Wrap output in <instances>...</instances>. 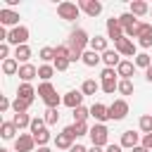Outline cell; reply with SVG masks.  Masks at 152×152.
<instances>
[{"mask_svg": "<svg viewBox=\"0 0 152 152\" xmlns=\"http://www.w3.org/2000/svg\"><path fill=\"white\" fill-rule=\"evenodd\" d=\"M38 95H40V100L45 102L48 109H57V107L62 104V97L57 95V90H55V86H52L50 81H45V83L38 86Z\"/></svg>", "mask_w": 152, "mask_h": 152, "instance_id": "1", "label": "cell"}, {"mask_svg": "<svg viewBox=\"0 0 152 152\" xmlns=\"http://www.w3.org/2000/svg\"><path fill=\"white\" fill-rule=\"evenodd\" d=\"M119 19V24H121V28H124V36L126 38H138V33H140V21L131 14V12H124V14H119L116 17Z\"/></svg>", "mask_w": 152, "mask_h": 152, "instance_id": "2", "label": "cell"}, {"mask_svg": "<svg viewBox=\"0 0 152 152\" xmlns=\"http://www.w3.org/2000/svg\"><path fill=\"white\" fill-rule=\"evenodd\" d=\"M57 14H59V19H64V21H76L78 14H81V7H78V2L64 0V2L57 5Z\"/></svg>", "mask_w": 152, "mask_h": 152, "instance_id": "3", "label": "cell"}, {"mask_svg": "<svg viewBox=\"0 0 152 152\" xmlns=\"http://www.w3.org/2000/svg\"><path fill=\"white\" fill-rule=\"evenodd\" d=\"M69 48L86 52V50L90 48V38H88V33H86L83 28H74V31L69 33Z\"/></svg>", "mask_w": 152, "mask_h": 152, "instance_id": "4", "label": "cell"}, {"mask_svg": "<svg viewBox=\"0 0 152 152\" xmlns=\"http://www.w3.org/2000/svg\"><path fill=\"white\" fill-rule=\"evenodd\" d=\"M88 135H90V142L97 145V147H107L109 145V128L104 124H95Z\"/></svg>", "mask_w": 152, "mask_h": 152, "instance_id": "5", "label": "cell"}, {"mask_svg": "<svg viewBox=\"0 0 152 152\" xmlns=\"http://www.w3.org/2000/svg\"><path fill=\"white\" fill-rule=\"evenodd\" d=\"M28 28L24 26V24H19V26H14V28H10V36H7V43L10 45H14V48H19V45H28Z\"/></svg>", "mask_w": 152, "mask_h": 152, "instance_id": "6", "label": "cell"}, {"mask_svg": "<svg viewBox=\"0 0 152 152\" xmlns=\"http://www.w3.org/2000/svg\"><path fill=\"white\" fill-rule=\"evenodd\" d=\"M126 114H128V102L124 97H119L109 104V119L112 121H121V119H126Z\"/></svg>", "mask_w": 152, "mask_h": 152, "instance_id": "7", "label": "cell"}, {"mask_svg": "<svg viewBox=\"0 0 152 152\" xmlns=\"http://www.w3.org/2000/svg\"><path fill=\"white\" fill-rule=\"evenodd\" d=\"M135 40H131V38H121V40H116L114 43V50L121 55V57H135L138 52H135Z\"/></svg>", "mask_w": 152, "mask_h": 152, "instance_id": "8", "label": "cell"}, {"mask_svg": "<svg viewBox=\"0 0 152 152\" xmlns=\"http://www.w3.org/2000/svg\"><path fill=\"white\" fill-rule=\"evenodd\" d=\"M36 147V140L31 133H19V138L14 140V152H31Z\"/></svg>", "mask_w": 152, "mask_h": 152, "instance_id": "9", "label": "cell"}, {"mask_svg": "<svg viewBox=\"0 0 152 152\" xmlns=\"http://www.w3.org/2000/svg\"><path fill=\"white\" fill-rule=\"evenodd\" d=\"M83 97H86V95H83L81 90H69V93L62 97V104H64V107H69V109L74 112L76 107H81V104H83Z\"/></svg>", "mask_w": 152, "mask_h": 152, "instance_id": "10", "label": "cell"}, {"mask_svg": "<svg viewBox=\"0 0 152 152\" xmlns=\"http://www.w3.org/2000/svg\"><path fill=\"white\" fill-rule=\"evenodd\" d=\"M90 116L95 119V124H104V121H109V107L102 104V102H93V107H90Z\"/></svg>", "mask_w": 152, "mask_h": 152, "instance_id": "11", "label": "cell"}, {"mask_svg": "<svg viewBox=\"0 0 152 152\" xmlns=\"http://www.w3.org/2000/svg\"><path fill=\"white\" fill-rule=\"evenodd\" d=\"M140 133H135V131H124L121 133V140H119V145L124 147V150H133V147H138L140 145Z\"/></svg>", "mask_w": 152, "mask_h": 152, "instance_id": "12", "label": "cell"}, {"mask_svg": "<svg viewBox=\"0 0 152 152\" xmlns=\"http://www.w3.org/2000/svg\"><path fill=\"white\" fill-rule=\"evenodd\" d=\"M0 26H19V12L10 10V7H2L0 10Z\"/></svg>", "mask_w": 152, "mask_h": 152, "instance_id": "13", "label": "cell"}, {"mask_svg": "<svg viewBox=\"0 0 152 152\" xmlns=\"http://www.w3.org/2000/svg\"><path fill=\"white\" fill-rule=\"evenodd\" d=\"M107 38L114 40V43L121 40V38H126V36H124V28H121V24H119V19H114V17L107 19Z\"/></svg>", "mask_w": 152, "mask_h": 152, "instance_id": "14", "label": "cell"}, {"mask_svg": "<svg viewBox=\"0 0 152 152\" xmlns=\"http://www.w3.org/2000/svg\"><path fill=\"white\" fill-rule=\"evenodd\" d=\"M78 7L81 12H86L88 17H97L102 12V2L100 0H78Z\"/></svg>", "mask_w": 152, "mask_h": 152, "instance_id": "15", "label": "cell"}, {"mask_svg": "<svg viewBox=\"0 0 152 152\" xmlns=\"http://www.w3.org/2000/svg\"><path fill=\"white\" fill-rule=\"evenodd\" d=\"M62 133H66L69 138H74V140H76V138L88 135V133H90V126H88V124H71V126H66Z\"/></svg>", "mask_w": 152, "mask_h": 152, "instance_id": "16", "label": "cell"}, {"mask_svg": "<svg viewBox=\"0 0 152 152\" xmlns=\"http://www.w3.org/2000/svg\"><path fill=\"white\" fill-rule=\"evenodd\" d=\"M19 78H21V83H31L36 76H38V66H33L31 62L28 64H21L19 66V74H17Z\"/></svg>", "mask_w": 152, "mask_h": 152, "instance_id": "17", "label": "cell"}, {"mask_svg": "<svg viewBox=\"0 0 152 152\" xmlns=\"http://www.w3.org/2000/svg\"><path fill=\"white\" fill-rule=\"evenodd\" d=\"M150 10H152V7H150V2H145V0H133V2H131V10H128V12H131V14H133V17L138 19V17H145V14L150 12Z\"/></svg>", "mask_w": 152, "mask_h": 152, "instance_id": "18", "label": "cell"}, {"mask_svg": "<svg viewBox=\"0 0 152 152\" xmlns=\"http://www.w3.org/2000/svg\"><path fill=\"white\" fill-rule=\"evenodd\" d=\"M116 74H119V78H128L131 81V76L135 74V64L131 59H121V64L116 66Z\"/></svg>", "mask_w": 152, "mask_h": 152, "instance_id": "19", "label": "cell"}, {"mask_svg": "<svg viewBox=\"0 0 152 152\" xmlns=\"http://www.w3.org/2000/svg\"><path fill=\"white\" fill-rule=\"evenodd\" d=\"M36 95H38V90H36L31 83H21V86L17 88V97H21V100L33 102V100H36Z\"/></svg>", "mask_w": 152, "mask_h": 152, "instance_id": "20", "label": "cell"}, {"mask_svg": "<svg viewBox=\"0 0 152 152\" xmlns=\"http://www.w3.org/2000/svg\"><path fill=\"white\" fill-rule=\"evenodd\" d=\"M102 62H104V66L116 69V66L121 64V55H119L116 50H107V52H102Z\"/></svg>", "mask_w": 152, "mask_h": 152, "instance_id": "21", "label": "cell"}, {"mask_svg": "<svg viewBox=\"0 0 152 152\" xmlns=\"http://www.w3.org/2000/svg\"><path fill=\"white\" fill-rule=\"evenodd\" d=\"M17 131H19V128L14 126V121H2V124H0V135H2L5 140H12V138L17 140V138H19Z\"/></svg>", "mask_w": 152, "mask_h": 152, "instance_id": "22", "label": "cell"}, {"mask_svg": "<svg viewBox=\"0 0 152 152\" xmlns=\"http://www.w3.org/2000/svg\"><path fill=\"white\" fill-rule=\"evenodd\" d=\"M107 43H109V38L107 36H95V38H90V50H95V52H107L109 48H107Z\"/></svg>", "mask_w": 152, "mask_h": 152, "instance_id": "23", "label": "cell"}, {"mask_svg": "<svg viewBox=\"0 0 152 152\" xmlns=\"http://www.w3.org/2000/svg\"><path fill=\"white\" fill-rule=\"evenodd\" d=\"M31 48L28 45H19V48H14V59L19 62V64H28V59H31Z\"/></svg>", "mask_w": 152, "mask_h": 152, "instance_id": "24", "label": "cell"}, {"mask_svg": "<svg viewBox=\"0 0 152 152\" xmlns=\"http://www.w3.org/2000/svg\"><path fill=\"white\" fill-rule=\"evenodd\" d=\"M81 62H83V64H86V66H97V64H100V62H102V55H100V52H95V50H90V48H88V50H86V52H83V59H81Z\"/></svg>", "mask_w": 152, "mask_h": 152, "instance_id": "25", "label": "cell"}, {"mask_svg": "<svg viewBox=\"0 0 152 152\" xmlns=\"http://www.w3.org/2000/svg\"><path fill=\"white\" fill-rule=\"evenodd\" d=\"M19 66H21V64H19L14 57H10V59L2 62V74H5V76H14V74H19Z\"/></svg>", "mask_w": 152, "mask_h": 152, "instance_id": "26", "label": "cell"}, {"mask_svg": "<svg viewBox=\"0 0 152 152\" xmlns=\"http://www.w3.org/2000/svg\"><path fill=\"white\" fill-rule=\"evenodd\" d=\"M55 145H57V150H71L74 147V138H69L66 133H57L55 135Z\"/></svg>", "mask_w": 152, "mask_h": 152, "instance_id": "27", "label": "cell"}, {"mask_svg": "<svg viewBox=\"0 0 152 152\" xmlns=\"http://www.w3.org/2000/svg\"><path fill=\"white\" fill-rule=\"evenodd\" d=\"M97 90H102V88H100V83H97L95 78H86L83 86H81V93H83V95H95Z\"/></svg>", "mask_w": 152, "mask_h": 152, "instance_id": "28", "label": "cell"}, {"mask_svg": "<svg viewBox=\"0 0 152 152\" xmlns=\"http://www.w3.org/2000/svg\"><path fill=\"white\" fill-rule=\"evenodd\" d=\"M88 116H90V109L88 107H76L74 109V124H88Z\"/></svg>", "mask_w": 152, "mask_h": 152, "instance_id": "29", "label": "cell"}, {"mask_svg": "<svg viewBox=\"0 0 152 152\" xmlns=\"http://www.w3.org/2000/svg\"><path fill=\"white\" fill-rule=\"evenodd\" d=\"M12 121H14V126H17L19 131H21V128H28V126H31L33 116H28L26 112H21V114H14V119H12Z\"/></svg>", "mask_w": 152, "mask_h": 152, "instance_id": "30", "label": "cell"}, {"mask_svg": "<svg viewBox=\"0 0 152 152\" xmlns=\"http://www.w3.org/2000/svg\"><path fill=\"white\" fill-rule=\"evenodd\" d=\"M52 76H55V66H52V64H40V66H38V78H40L43 83L50 81Z\"/></svg>", "mask_w": 152, "mask_h": 152, "instance_id": "31", "label": "cell"}, {"mask_svg": "<svg viewBox=\"0 0 152 152\" xmlns=\"http://www.w3.org/2000/svg\"><path fill=\"white\" fill-rule=\"evenodd\" d=\"M133 64H135V66H140V69H147V66H152V59H150V55H147V52H138V55H135V59H133Z\"/></svg>", "mask_w": 152, "mask_h": 152, "instance_id": "32", "label": "cell"}, {"mask_svg": "<svg viewBox=\"0 0 152 152\" xmlns=\"http://www.w3.org/2000/svg\"><path fill=\"white\" fill-rule=\"evenodd\" d=\"M33 102H28V100H21V97H14V102H12V109H14V114H21V112H28V107H31Z\"/></svg>", "mask_w": 152, "mask_h": 152, "instance_id": "33", "label": "cell"}, {"mask_svg": "<svg viewBox=\"0 0 152 152\" xmlns=\"http://www.w3.org/2000/svg\"><path fill=\"white\" fill-rule=\"evenodd\" d=\"M45 128H48L45 119H40V116H33V121H31V126H28L31 135H36V133H40V131H45Z\"/></svg>", "mask_w": 152, "mask_h": 152, "instance_id": "34", "label": "cell"}, {"mask_svg": "<svg viewBox=\"0 0 152 152\" xmlns=\"http://www.w3.org/2000/svg\"><path fill=\"white\" fill-rule=\"evenodd\" d=\"M138 128L142 131V135L145 133H152V114H142L140 121H138Z\"/></svg>", "mask_w": 152, "mask_h": 152, "instance_id": "35", "label": "cell"}, {"mask_svg": "<svg viewBox=\"0 0 152 152\" xmlns=\"http://www.w3.org/2000/svg\"><path fill=\"white\" fill-rule=\"evenodd\" d=\"M133 90H135L133 81H128V78H119V93H121V95H133Z\"/></svg>", "mask_w": 152, "mask_h": 152, "instance_id": "36", "label": "cell"}, {"mask_svg": "<svg viewBox=\"0 0 152 152\" xmlns=\"http://www.w3.org/2000/svg\"><path fill=\"white\" fill-rule=\"evenodd\" d=\"M33 140H36V145H38V147H45V145H48V142L52 140V135H50V131L45 128V131L36 133V135H33Z\"/></svg>", "mask_w": 152, "mask_h": 152, "instance_id": "37", "label": "cell"}, {"mask_svg": "<svg viewBox=\"0 0 152 152\" xmlns=\"http://www.w3.org/2000/svg\"><path fill=\"white\" fill-rule=\"evenodd\" d=\"M38 57H40L45 64H52V62H55V48H40Z\"/></svg>", "mask_w": 152, "mask_h": 152, "instance_id": "38", "label": "cell"}, {"mask_svg": "<svg viewBox=\"0 0 152 152\" xmlns=\"http://www.w3.org/2000/svg\"><path fill=\"white\" fill-rule=\"evenodd\" d=\"M100 88H102V93L114 95V90H119V81H116V78H114V81H102V83H100Z\"/></svg>", "mask_w": 152, "mask_h": 152, "instance_id": "39", "label": "cell"}, {"mask_svg": "<svg viewBox=\"0 0 152 152\" xmlns=\"http://www.w3.org/2000/svg\"><path fill=\"white\" fill-rule=\"evenodd\" d=\"M69 57H55V62H52V66H55V71H66L69 69Z\"/></svg>", "mask_w": 152, "mask_h": 152, "instance_id": "40", "label": "cell"}, {"mask_svg": "<svg viewBox=\"0 0 152 152\" xmlns=\"http://www.w3.org/2000/svg\"><path fill=\"white\" fill-rule=\"evenodd\" d=\"M43 119H45L48 126H55V124L59 121V112H57V109H45V116H43Z\"/></svg>", "mask_w": 152, "mask_h": 152, "instance_id": "41", "label": "cell"}, {"mask_svg": "<svg viewBox=\"0 0 152 152\" xmlns=\"http://www.w3.org/2000/svg\"><path fill=\"white\" fill-rule=\"evenodd\" d=\"M116 76H119V74H116V69H109V66H104V69H102V74H100V78H102V81H114Z\"/></svg>", "mask_w": 152, "mask_h": 152, "instance_id": "42", "label": "cell"}, {"mask_svg": "<svg viewBox=\"0 0 152 152\" xmlns=\"http://www.w3.org/2000/svg\"><path fill=\"white\" fill-rule=\"evenodd\" d=\"M138 45H140V48H145V50H147V48H152V33L140 36V38H138Z\"/></svg>", "mask_w": 152, "mask_h": 152, "instance_id": "43", "label": "cell"}, {"mask_svg": "<svg viewBox=\"0 0 152 152\" xmlns=\"http://www.w3.org/2000/svg\"><path fill=\"white\" fill-rule=\"evenodd\" d=\"M0 59H10V43H0Z\"/></svg>", "mask_w": 152, "mask_h": 152, "instance_id": "44", "label": "cell"}, {"mask_svg": "<svg viewBox=\"0 0 152 152\" xmlns=\"http://www.w3.org/2000/svg\"><path fill=\"white\" fill-rule=\"evenodd\" d=\"M140 145H142V147H147V150L152 152V133H145V135H142V140H140Z\"/></svg>", "mask_w": 152, "mask_h": 152, "instance_id": "45", "label": "cell"}, {"mask_svg": "<svg viewBox=\"0 0 152 152\" xmlns=\"http://www.w3.org/2000/svg\"><path fill=\"white\" fill-rule=\"evenodd\" d=\"M10 107H12V102H10L5 95H0V112H7Z\"/></svg>", "mask_w": 152, "mask_h": 152, "instance_id": "46", "label": "cell"}, {"mask_svg": "<svg viewBox=\"0 0 152 152\" xmlns=\"http://www.w3.org/2000/svg\"><path fill=\"white\" fill-rule=\"evenodd\" d=\"M104 152H124V147H121V145H107Z\"/></svg>", "mask_w": 152, "mask_h": 152, "instance_id": "47", "label": "cell"}, {"mask_svg": "<svg viewBox=\"0 0 152 152\" xmlns=\"http://www.w3.org/2000/svg\"><path fill=\"white\" fill-rule=\"evenodd\" d=\"M69 152H88V147H83V145H78V142H74V147H71Z\"/></svg>", "mask_w": 152, "mask_h": 152, "instance_id": "48", "label": "cell"}, {"mask_svg": "<svg viewBox=\"0 0 152 152\" xmlns=\"http://www.w3.org/2000/svg\"><path fill=\"white\" fill-rule=\"evenodd\" d=\"M145 81H147V83H152V66H147V69H145Z\"/></svg>", "mask_w": 152, "mask_h": 152, "instance_id": "49", "label": "cell"}, {"mask_svg": "<svg viewBox=\"0 0 152 152\" xmlns=\"http://www.w3.org/2000/svg\"><path fill=\"white\" fill-rule=\"evenodd\" d=\"M88 152H104V147H97V145H90Z\"/></svg>", "mask_w": 152, "mask_h": 152, "instance_id": "50", "label": "cell"}, {"mask_svg": "<svg viewBox=\"0 0 152 152\" xmlns=\"http://www.w3.org/2000/svg\"><path fill=\"white\" fill-rule=\"evenodd\" d=\"M133 152H150L147 147H142V145H138V147H133Z\"/></svg>", "mask_w": 152, "mask_h": 152, "instance_id": "51", "label": "cell"}, {"mask_svg": "<svg viewBox=\"0 0 152 152\" xmlns=\"http://www.w3.org/2000/svg\"><path fill=\"white\" fill-rule=\"evenodd\" d=\"M38 152H52V150H50V147L45 145V147H38Z\"/></svg>", "mask_w": 152, "mask_h": 152, "instance_id": "52", "label": "cell"}, {"mask_svg": "<svg viewBox=\"0 0 152 152\" xmlns=\"http://www.w3.org/2000/svg\"><path fill=\"white\" fill-rule=\"evenodd\" d=\"M0 152H14V150H0Z\"/></svg>", "mask_w": 152, "mask_h": 152, "instance_id": "53", "label": "cell"}, {"mask_svg": "<svg viewBox=\"0 0 152 152\" xmlns=\"http://www.w3.org/2000/svg\"><path fill=\"white\" fill-rule=\"evenodd\" d=\"M150 12H152V10H150Z\"/></svg>", "mask_w": 152, "mask_h": 152, "instance_id": "54", "label": "cell"}]
</instances>
